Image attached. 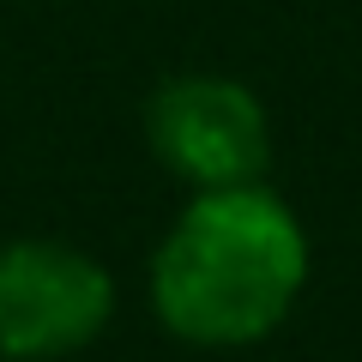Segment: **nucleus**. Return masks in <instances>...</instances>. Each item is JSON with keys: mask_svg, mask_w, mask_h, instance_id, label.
Here are the masks:
<instances>
[{"mask_svg": "<svg viewBox=\"0 0 362 362\" xmlns=\"http://www.w3.org/2000/svg\"><path fill=\"white\" fill-rule=\"evenodd\" d=\"M308 284V230L266 181L194 187L151 254V308L194 350H247Z\"/></svg>", "mask_w": 362, "mask_h": 362, "instance_id": "f257e3e1", "label": "nucleus"}, {"mask_svg": "<svg viewBox=\"0 0 362 362\" xmlns=\"http://www.w3.org/2000/svg\"><path fill=\"white\" fill-rule=\"evenodd\" d=\"M115 314V278L85 247L18 235L0 242V356L61 362L97 344Z\"/></svg>", "mask_w": 362, "mask_h": 362, "instance_id": "f03ea898", "label": "nucleus"}, {"mask_svg": "<svg viewBox=\"0 0 362 362\" xmlns=\"http://www.w3.org/2000/svg\"><path fill=\"white\" fill-rule=\"evenodd\" d=\"M145 133L163 169H175L187 187H230L259 181L272 163V121L242 78L187 73L157 85L145 109Z\"/></svg>", "mask_w": 362, "mask_h": 362, "instance_id": "7ed1b4c3", "label": "nucleus"}]
</instances>
